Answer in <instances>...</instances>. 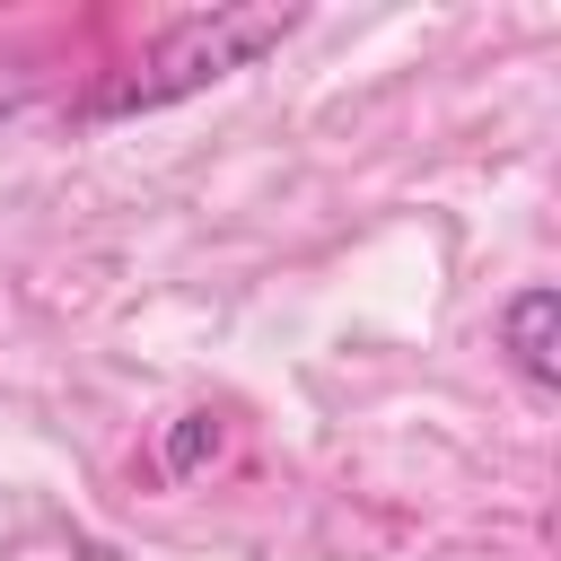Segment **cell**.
I'll return each mask as SVG.
<instances>
[{
  "label": "cell",
  "mask_w": 561,
  "mask_h": 561,
  "mask_svg": "<svg viewBox=\"0 0 561 561\" xmlns=\"http://www.w3.org/2000/svg\"><path fill=\"white\" fill-rule=\"evenodd\" d=\"M500 351H508V368H517L535 394L561 386V298H552L543 280L517 289V298L500 307Z\"/></svg>",
  "instance_id": "obj_2"
},
{
  "label": "cell",
  "mask_w": 561,
  "mask_h": 561,
  "mask_svg": "<svg viewBox=\"0 0 561 561\" xmlns=\"http://www.w3.org/2000/svg\"><path fill=\"white\" fill-rule=\"evenodd\" d=\"M210 456H219V412H184V421L167 430V447H158V473L184 482V473H202Z\"/></svg>",
  "instance_id": "obj_3"
},
{
  "label": "cell",
  "mask_w": 561,
  "mask_h": 561,
  "mask_svg": "<svg viewBox=\"0 0 561 561\" xmlns=\"http://www.w3.org/2000/svg\"><path fill=\"white\" fill-rule=\"evenodd\" d=\"M35 88H44V79H35V61H0V123H9V114H26V105H35Z\"/></svg>",
  "instance_id": "obj_4"
},
{
  "label": "cell",
  "mask_w": 561,
  "mask_h": 561,
  "mask_svg": "<svg viewBox=\"0 0 561 561\" xmlns=\"http://www.w3.org/2000/svg\"><path fill=\"white\" fill-rule=\"evenodd\" d=\"M298 35V9H272V0H228V9H193L175 18L140 61L105 70L88 96H79V123H123V114H158V105H184L237 70H254L263 53H280Z\"/></svg>",
  "instance_id": "obj_1"
}]
</instances>
